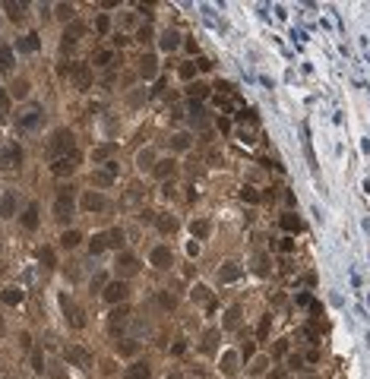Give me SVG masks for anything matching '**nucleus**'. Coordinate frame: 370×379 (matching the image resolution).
Segmentation results:
<instances>
[{
	"mask_svg": "<svg viewBox=\"0 0 370 379\" xmlns=\"http://www.w3.org/2000/svg\"><path fill=\"white\" fill-rule=\"evenodd\" d=\"M54 10H57V16H60V19L70 22V19H73V13H76V6H73V3H57ZM73 22H76V19H73Z\"/></svg>",
	"mask_w": 370,
	"mask_h": 379,
	"instance_id": "f704fd0d",
	"label": "nucleus"
},
{
	"mask_svg": "<svg viewBox=\"0 0 370 379\" xmlns=\"http://www.w3.org/2000/svg\"><path fill=\"white\" fill-rule=\"evenodd\" d=\"M155 73H158V60L152 54H142L139 57V76H142V79H152Z\"/></svg>",
	"mask_w": 370,
	"mask_h": 379,
	"instance_id": "4468645a",
	"label": "nucleus"
},
{
	"mask_svg": "<svg viewBox=\"0 0 370 379\" xmlns=\"http://www.w3.org/2000/svg\"><path fill=\"white\" fill-rule=\"evenodd\" d=\"M155 224H158V231H162V234H174V231H177V218L168 215V212L155 215Z\"/></svg>",
	"mask_w": 370,
	"mask_h": 379,
	"instance_id": "a211bd4d",
	"label": "nucleus"
},
{
	"mask_svg": "<svg viewBox=\"0 0 370 379\" xmlns=\"http://www.w3.org/2000/svg\"><path fill=\"white\" fill-rule=\"evenodd\" d=\"M158 44H162V51H174L177 44H180V35L174 32V29H168V32L162 35V41H158Z\"/></svg>",
	"mask_w": 370,
	"mask_h": 379,
	"instance_id": "4be33fe9",
	"label": "nucleus"
},
{
	"mask_svg": "<svg viewBox=\"0 0 370 379\" xmlns=\"http://www.w3.org/2000/svg\"><path fill=\"white\" fill-rule=\"evenodd\" d=\"M79 164V155L73 152V155H64V158H54V164H51V171L57 174V177H70L73 171H76Z\"/></svg>",
	"mask_w": 370,
	"mask_h": 379,
	"instance_id": "423d86ee",
	"label": "nucleus"
},
{
	"mask_svg": "<svg viewBox=\"0 0 370 379\" xmlns=\"http://www.w3.org/2000/svg\"><path fill=\"white\" fill-rule=\"evenodd\" d=\"M67 278H70V282H76V278H79V269H76V265H73V269H67Z\"/></svg>",
	"mask_w": 370,
	"mask_h": 379,
	"instance_id": "680f3d73",
	"label": "nucleus"
},
{
	"mask_svg": "<svg viewBox=\"0 0 370 379\" xmlns=\"http://www.w3.org/2000/svg\"><path fill=\"white\" fill-rule=\"evenodd\" d=\"M22 227H26V231H35V227H38V206H26V212H22Z\"/></svg>",
	"mask_w": 370,
	"mask_h": 379,
	"instance_id": "6ab92c4d",
	"label": "nucleus"
},
{
	"mask_svg": "<svg viewBox=\"0 0 370 379\" xmlns=\"http://www.w3.org/2000/svg\"><path fill=\"white\" fill-rule=\"evenodd\" d=\"M10 92H13V98H26V95H29V82H26V79H16Z\"/></svg>",
	"mask_w": 370,
	"mask_h": 379,
	"instance_id": "a19ab883",
	"label": "nucleus"
},
{
	"mask_svg": "<svg viewBox=\"0 0 370 379\" xmlns=\"http://www.w3.org/2000/svg\"><path fill=\"white\" fill-rule=\"evenodd\" d=\"M215 341H218V332L209 329L206 335H202V351H215Z\"/></svg>",
	"mask_w": 370,
	"mask_h": 379,
	"instance_id": "ea45409f",
	"label": "nucleus"
},
{
	"mask_svg": "<svg viewBox=\"0 0 370 379\" xmlns=\"http://www.w3.org/2000/svg\"><path fill=\"white\" fill-rule=\"evenodd\" d=\"M187 95H190L193 101H196V98H209V86H206V82H193V86L187 89Z\"/></svg>",
	"mask_w": 370,
	"mask_h": 379,
	"instance_id": "2f4dec72",
	"label": "nucleus"
},
{
	"mask_svg": "<svg viewBox=\"0 0 370 379\" xmlns=\"http://www.w3.org/2000/svg\"><path fill=\"white\" fill-rule=\"evenodd\" d=\"M38 259H41L44 265H48V269H54V262H57V259H54V253H51V250H41V253H38Z\"/></svg>",
	"mask_w": 370,
	"mask_h": 379,
	"instance_id": "de8ad7c7",
	"label": "nucleus"
},
{
	"mask_svg": "<svg viewBox=\"0 0 370 379\" xmlns=\"http://www.w3.org/2000/svg\"><path fill=\"white\" fill-rule=\"evenodd\" d=\"M89 250H92V256L104 253V250H108V240H104V234H95V237H92V247H89Z\"/></svg>",
	"mask_w": 370,
	"mask_h": 379,
	"instance_id": "58836bf2",
	"label": "nucleus"
},
{
	"mask_svg": "<svg viewBox=\"0 0 370 379\" xmlns=\"http://www.w3.org/2000/svg\"><path fill=\"white\" fill-rule=\"evenodd\" d=\"M124 297H127V282H111L104 287V300L108 303H120Z\"/></svg>",
	"mask_w": 370,
	"mask_h": 379,
	"instance_id": "9b49d317",
	"label": "nucleus"
},
{
	"mask_svg": "<svg viewBox=\"0 0 370 379\" xmlns=\"http://www.w3.org/2000/svg\"><path fill=\"white\" fill-rule=\"evenodd\" d=\"M104 240H108V247H124V231L111 227V231H104Z\"/></svg>",
	"mask_w": 370,
	"mask_h": 379,
	"instance_id": "cd10ccee",
	"label": "nucleus"
},
{
	"mask_svg": "<svg viewBox=\"0 0 370 379\" xmlns=\"http://www.w3.org/2000/svg\"><path fill=\"white\" fill-rule=\"evenodd\" d=\"M124 379H152V370H149L146 363H133V367H127Z\"/></svg>",
	"mask_w": 370,
	"mask_h": 379,
	"instance_id": "aec40b11",
	"label": "nucleus"
},
{
	"mask_svg": "<svg viewBox=\"0 0 370 379\" xmlns=\"http://www.w3.org/2000/svg\"><path fill=\"white\" fill-rule=\"evenodd\" d=\"M171 262H174V256H171L168 247H155V250H152V265H158V269H168Z\"/></svg>",
	"mask_w": 370,
	"mask_h": 379,
	"instance_id": "dca6fc26",
	"label": "nucleus"
},
{
	"mask_svg": "<svg viewBox=\"0 0 370 379\" xmlns=\"http://www.w3.org/2000/svg\"><path fill=\"white\" fill-rule=\"evenodd\" d=\"M180 76H184V79H193V76H196V60H190V63L180 66Z\"/></svg>",
	"mask_w": 370,
	"mask_h": 379,
	"instance_id": "49530a36",
	"label": "nucleus"
},
{
	"mask_svg": "<svg viewBox=\"0 0 370 379\" xmlns=\"http://www.w3.org/2000/svg\"><path fill=\"white\" fill-rule=\"evenodd\" d=\"M278 250H282V253H291L294 244H291V240H282V244H278Z\"/></svg>",
	"mask_w": 370,
	"mask_h": 379,
	"instance_id": "052dcab7",
	"label": "nucleus"
},
{
	"mask_svg": "<svg viewBox=\"0 0 370 379\" xmlns=\"http://www.w3.org/2000/svg\"><path fill=\"white\" fill-rule=\"evenodd\" d=\"M64 360H67V363H73V367H82V370L92 367V354H89L86 347H79V345L64 347Z\"/></svg>",
	"mask_w": 370,
	"mask_h": 379,
	"instance_id": "20e7f679",
	"label": "nucleus"
},
{
	"mask_svg": "<svg viewBox=\"0 0 370 379\" xmlns=\"http://www.w3.org/2000/svg\"><path fill=\"white\" fill-rule=\"evenodd\" d=\"M149 38H152V26H142L136 32V41H149Z\"/></svg>",
	"mask_w": 370,
	"mask_h": 379,
	"instance_id": "5fc2aeb1",
	"label": "nucleus"
},
{
	"mask_svg": "<svg viewBox=\"0 0 370 379\" xmlns=\"http://www.w3.org/2000/svg\"><path fill=\"white\" fill-rule=\"evenodd\" d=\"M269 322H272V316H263V322H260V341H266V335H269Z\"/></svg>",
	"mask_w": 370,
	"mask_h": 379,
	"instance_id": "3c124183",
	"label": "nucleus"
},
{
	"mask_svg": "<svg viewBox=\"0 0 370 379\" xmlns=\"http://www.w3.org/2000/svg\"><path fill=\"white\" fill-rule=\"evenodd\" d=\"M240 275V269H237V262H225V269L218 272V278H222V282H234V278Z\"/></svg>",
	"mask_w": 370,
	"mask_h": 379,
	"instance_id": "c85d7f7f",
	"label": "nucleus"
},
{
	"mask_svg": "<svg viewBox=\"0 0 370 379\" xmlns=\"http://www.w3.org/2000/svg\"><path fill=\"white\" fill-rule=\"evenodd\" d=\"M117 351H120V354H127V357H130V354H136V351H139V345H136V341H127V345H120Z\"/></svg>",
	"mask_w": 370,
	"mask_h": 379,
	"instance_id": "8fccbe9b",
	"label": "nucleus"
},
{
	"mask_svg": "<svg viewBox=\"0 0 370 379\" xmlns=\"http://www.w3.org/2000/svg\"><path fill=\"white\" fill-rule=\"evenodd\" d=\"M158 303H162L165 310H174L177 307V297H174V294H168V291H162V294H158Z\"/></svg>",
	"mask_w": 370,
	"mask_h": 379,
	"instance_id": "79ce46f5",
	"label": "nucleus"
},
{
	"mask_svg": "<svg viewBox=\"0 0 370 379\" xmlns=\"http://www.w3.org/2000/svg\"><path fill=\"white\" fill-rule=\"evenodd\" d=\"M142 101V92H130V104H139Z\"/></svg>",
	"mask_w": 370,
	"mask_h": 379,
	"instance_id": "e2e57ef3",
	"label": "nucleus"
},
{
	"mask_svg": "<svg viewBox=\"0 0 370 379\" xmlns=\"http://www.w3.org/2000/svg\"><path fill=\"white\" fill-rule=\"evenodd\" d=\"M108 29H111V19L101 13V16L95 19V32H98V35H108Z\"/></svg>",
	"mask_w": 370,
	"mask_h": 379,
	"instance_id": "37998d69",
	"label": "nucleus"
},
{
	"mask_svg": "<svg viewBox=\"0 0 370 379\" xmlns=\"http://www.w3.org/2000/svg\"><path fill=\"white\" fill-rule=\"evenodd\" d=\"M152 174H155L158 180H168L171 174H177V161H174V158H162V161L152 168Z\"/></svg>",
	"mask_w": 370,
	"mask_h": 379,
	"instance_id": "f8f14e48",
	"label": "nucleus"
},
{
	"mask_svg": "<svg viewBox=\"0 0 370 379\" xmlns=\"http://www.w3.org/2000/svg\"><path fill=\"white\" fill-rule=\"evenodd\" d=\"M240 196H244L247 202H260V193H256L253 187H244V193H240Z\"/></svg>",
	"mask_w": 370,
	"mask_h": 379,
	"instance_id": "603ef678",
	"label": "nucleus"
},
{
	"mask_svg": "<svg viewBox=\"0 0 370 379\" xmlns=\"http://www.w3.org/2000/svg\"><path fill=\"white\" fill-rule=\"evenodd\" d=\"M38 124H41V108L35 104V108H29V114L19 120V130H35Z\"/></svg>",
	"mask_w": 370,
	"mask_h": 379,
	"instance_id": "f3484780",
	"label": "nucleus"
},
{
	"mask_svg": "<svg viewBox=\"0 0 370 379\" xmlns=\"http://www.w3.org/2000/svg\"><path fill=\"white\" fill-rule=\"evenodd\" d=\"M104 287H108V275H95L92 278V294H98V291L104 294Z\"/></svg>",
	"mask_w": 370,
	"mask_h": 379,
	"instance_id": "c03bdc74",
	"label": "nucleus"
},
{
	"mask_svg": "<svg viewBox=\"0 0 370 379\" xmlns=\"http://www.w3.org/2000/svg\"><path fill=\"white\" fill-rule=\"evenodd\" d=\"M0 164H3V168H16V164H22V146L19 142H6L3 152H0Z\"/></svg>",
	"mask_w": 370,
	"mask_h": 379,
	"instance_id": "39448f33",
	"label": "nucleus"
},
{
	"mask_svg": "<svg viewBox=\"0 0 370 379\" xmlns=\"http://www.w3.org/2000/svg\"><path fill=\"white\" fill-rule=\"evenodd\" d=\"M114 265H117L120 275H136V272H139V259H136L133 253H120Z\"/></svg>",
	"mask_w": 370,
	"mask_h": 379,
	"instance_id": "6e6552de",
	"label": "nucleus"
},
{
	"mask_svg": "<svg viewBox=\"0 0 370 379\" xmlns=\"http://www.w3.org/2000/svg\"><path fill=\"white\" fill-rule=\"evenodd\" d=\"M127 319H130V310H127V307H114V310H111V332L120 335L124 325H127Z\"/></svg>",
	"mask_w": 370,
	"mask_h": 379,
	"instance_id": "9d476101",
	"label": "nucleus"
},
{
	"mask_svg": "<svg viewBox=\"0 0 370 379\" xmlns=\"http://www.w3.org/2000/svg\"><path fill=\"white\" fill-rule=\"evenodd\" d=\"M0 332H3V322H0Z\"/></svg>",
	"mask_w": 370,
	"mask_h": 379,
	"instance_id": "0e129e2a",
	"label": "nucleus"
},
{
	"mask_svg": "<svg viewBox=\"0 0 370 379\" xmlns=\"http://www.w3.org/2000/svg\"><path fill=\"white\" fill-rule=\"evenodd\" d=\"M196 70H212V63H209L206 57H200V60H196Z\"/></svg>",
	"mask_w": 370,
	"mask_h": 379,
	"instance_id": "13d9d810",
	"label": "nucleus"
},
{
	"mask_svg": "<svg viewBox=\"0 0 370 379\" xmlns=\"http://www.w3.org/2000/svg\"><path fill=\"white\" fill-rule=\"evenodd\" d=\"M0 297H3V303H10V307H19V303H22V297H26V294H22L19 287H6V291L0 294Z\"/></svg>",
	"mask_w": 370,
	"mask_h": 379,
	"instance_id": "b1692460",
	"label": "nucleus"
},
{
	"mask_svg": "<svg viewBox=\"0 0 370 379\" xmlns=\"http://www.w3.org/2000/svg\"><path fill=\"white\" fill-rule=\"evenodd\" d=\"M32 367H35V370H44V357H41V354H38V351H35V354H32Z\"/></svg>",
	"mask_w": 370,
	"mask_h": 379,
	"instance_id": "6e6d98bb",
	"label": "nucleus"
},
{
	"mask_svg": "<svg viewBox=\"0 0 370 379\" xmlns=\"http://www.w3.org/2000/svg\"><path fill=\"white\" fill-rule=\"evenodd\" d=\"M111 180H114V177H111V174H98V171L92 174V184H95V187H108Z\"/></svg>",
	"mask_w": 370,
	"mask_h": 379,
	"instance_id": "a18cd8bd",
	"label": "nucleus"
},
{
	"mask_svg": "<svg viewBox=\"0 0 370 379\" xmlns=\"http://www.w3.org/2000/svg\"><path fill=\"white\" fill-rule=\"evenodd\" d=\"M6 111H10V98H6V92L0 89V117H6Z\"/></svg>",
	"mask_w": 370,
	"mask_h": 379,
	"instance_id": "864d4df0",
	"label": "nucleus"
},
{
	"mask_svg": "<svg viewBox=\"0 0 370 379\" xmlns=\"http://www.w3.org/2000/svg\"><path fill=\"white\" fill-rule=\"evenodd\" d=\"M0 70L13 73V51L10 48H0Z\"/></svg>",
	"mask_w": 370,
	"mask_h": 379,
	"instance_id": "473e14b6",
	"label": "nucleus"
},
{
	"mask_svg": "<svg viewBox=\"0 0 370 379\" xmlns=\"http://www.w3.org/2000/svg\"><path fill=\"white\" fill-rule=\"evenodd\" d=\"M104 206H108V199H104L101 193H86L82 196V209L86 212H101Z\"/></svg>",
	"mask_w": 370,
	"mask_h": 379,
	"instance_id": "ddd939ff",
	"label": "nucleus"
},
{
	"mask_svg": "<svg viewBox=\"0 0 370 379\" xmlns=\"http://www.w3.org/2000/svg\"><path fill=\"white\" fill-rule=\"evenodd\" d=\"M285 351H288V345H285V341H278V345L272 347V354H275V357H282V354H285Z\"/></svg>",
	"mask_w": 370,
	"mask_h": 379,
	"instance_id": "4d7b16f0",
	"label": "nucleus"
},
{
	"mask_svg": "<svg viewBox=\"0 0 370 379\" xmlns=\"http://www.w3.org/2000/svg\"><path fill=\"white\" fill-rule=\"evenodd\" d=\"M82 32H86V29H82V22H70V26L64 29V41H60V44H64V51H70L73 44L82 38Z\"/></svg>",
	"mask_w": 370,
	"mask_h": 379,
	"instance_id": "1a4fd4ad",
	"label": "nucleus"
},
{
	"mask_svg": "<svg viewBox=\"0 0 370 379\" xmlns=\"http://www.w3.org/2000/svg\"><path fill=\"white\" fill-rule=\"evenodd\" d=\"M73 212H76L73 193H70V187H64V193H60V196H57V202H54V218H57V221H70Z\"/></svg>",
	"mask_w": 370,
	"mask_h": 379,
	"instance_id": "f03ea898",
	"label": "nucleus"
},
{
	"mask_svg": "<svg viewBox=\"0 0 370 379\" xmlns=\"http://www.w3.org/2000/svg\"><path fill=\"white\" fill-rule=\"evenodd\" d=\"M171 146H174L177 152H187L190 149V133H177L174 139H171Z\"/></svg>",
	"mask_w": 370,
	"mask_h": 379,
	"instance_id": "4c0bfd02",
	"label": "nucleus"
},
{
	"mask_svg": "<svg viewBox=\"0 0 370 379\" xmlns=\"http://www.w3.org/2000/svg\"><path fill=\"white\" fill-rule=\"evenodd\" d=\"M278 224H282L285 231H304L301 218H298V215H291V212H288V215H282V218H278Z\"/></svg>",
	"mask_w": 370,
	"mask_h": 379,
	"instance_id": "393cba45",
	"label": "nucleus"
},
{
	"mask_svg": "<svg viewBox=\"0 0 370 379\" xmlns=\"http://www.w3.org/2000/svg\"><path fill=\"white\" fill-rule=\"evenodd\" d=\"M10 215H16V193L6 190L3 199H0V218H10Z\"/></svg>",
	"mask_w": 370,
	"mask_h": 379,
	"instance_id": "2eb2a0df",
	"label": "nucleus"
},
{
	"mask_svg": "<svg viewBox=\"0 0 370 379\" xmlns=\"http://www.w3.org/2000/svg\"><path fill=\"white\" fill-rule=\"evenodd\" d=\"M73 130H67V126H60V130L54 133V139H51V146H48V152H51V158H64V155H73Z\"/></svg>",
	"mask_w": 370,
	"mask_h": 379,
	"instance_id": "f257e3e1",
	"label": "nucleus"
},
{
	"mask_svg": "<svg viewBox=\"0 0 370 379\" xmlns=\"http://www.w3.org/2000/svg\"><path fill=\"white\" fill-rule=\"evenodd\" d=\"M222 370H225V373H237V354H234V351H228V354H225V357H222Z\"/></svg>",
	"mask_w": 370,
	"mask_h": 379,
	"instance_id": "7c9ffc66",
	"label": "nucleus"
},
{
	"mask_svg": "<svg viewBox=\"0 0 370 379\" xmlns=\"http://www.w3.org/2000/svg\"><path fill=\"white\" fill-rule=\"evenodd\" d=\"M60 310H64L67 322H70L73 329H82V325H86V319H82V310H79V303H73V300H70V294H60Z\"/></svg>",
	"mask_w": 370,
	"mask_h": 379,
	"instance_id": "7ed1b4c3",
	"label": "nucleus"
},
{
	"mask_svg": "<svg viewBox=\"0 0 370 379\" xmlns=\"http://www.w3.org/2000/svg\"><path fill=\"white\" fill-rule=\"evenodd\" d=\"M136 161H139V168H142V171H149V168H155V164H158V161H155V155H152V149H142L139 155H136Z\"/></svg>",
	"mask_w": 370,
	"mask_h": 379,
	"instance_id": "a878e982",
	"label": "nucleus"
},
{
	"mask_svg": "<svg viewBox=\"0 0 370 379\" xmlns=\"http://www.w3.org/2000/svg\"><path fill=\"white\" fill-rule=\"evenodd\" d=\"M73 82H76L79 92L92 89V66H89V63H76V66H73Z\"/></svg>",
	"mask_w": 370,
	"mask_h": 379,
	"instance_id": "0eeeda50",
	"label": "nucleus"
},
{
	"mask_svg": "<svg viewBox=\"0 0 370 379\" xmlns=\"http://www.w3.org/2000/svg\"><path fill=\"white\" fill-rule=\"evenodd\" d=\"M237 325H240V310L231 307L228 313H225V329H237Z\"/></svg>",
	"mask_w": 370,
	"mask_h": 379,
	"instance_id": "72a5a7b5",
	"label": "nucleus"
},
{
	"mask_svg": "<svg viewBox=\"0 0 370 379\" xmlns=\"http://www.w3.org/2000/svg\"><path fill=\"white\" fill-rule=\"evenodd\" d=\"M92 63H95V66H111V63H114V51H95V54H92Z\"/></svg>",
	"mask_w": 370,
	"mask_h": 379,
	"instance_id": "bb28decb",
	"label": "nucleus"
},
{
	"mask_svg": "<svg viewBox=\"0 0 370 379\" xmlns=\"http://www.w3.org/2000/svg\"><path fill=\"white\" fill-rule=\"evenodd\" d=\"M16 48H19V51H38V35L29 32V35H26V41H19Z\"/></svg>",
	"mask_w": 370,
	"mask_h": 379,
	"instance_id": "c9c22d12",
	"label": "nucleus"
},
{
	"mask_svg": "<svg viewBox=\"0 0 370 379\" xmlns=\"http://www.w3.org/2000/svg\"><path fill=\"white\" fill-rule=\"evenodd\" d=\"M193 300H196V303H209V300H212L209 287H206V284H196V287H193Z\"/></svg>",
	"mask_w": 370,
	"mask_h": 379,
	"instance_id": "e433bc0d",
	"label": "nucleus"
},
{
	"mask_svg": "<svg viewBox=\"0 0 370 379\" xmlns=\"http://www.w3.org/2000/svg\"><path fill=\"white\" fill-rule=\"evenodd\" d=\"M114 152H117L114 142H104V146H95V149H92V158H95V161H104V158H111Z\"/></svg>",
	"mask_w": 370,
	"mask_h": 379,
	"instance_id": "412c9836",
	"label": "nucleus"
},
{
	"mask_svg": "<svg viewBox=\"0 0 370 379\" xmlns=\"http://www.w3.org/2000/svg\"><path fill=\"white\" fill-rule=\"evenodd\" d=\"M3 10L10 13V19H13V22H19L22 16H26V13H22L26 6H22V3H16V0H3Z\"/></svg>",
	"mask_w": 370,
	"mask_h": 379,
	"instance_id": "5701e85b",
	"label": "nucleus"
},
{
	"mask_svg": "<svg viewBox=\"0 0 370 379\" xmlns=\"http://www.w3.org/2000/svg\"><path fill=\"white\" fill-rule=\"evenodd\" d=\"M298 303H301V307H307V303H310V294L301 291V294H298Z\"/></svg>",
	"mask_w": 370,
	"mask_h": 379,
	"instance_id": "bf43d9fd",
	"label": "nucleus"
},
{
	"mask_svg": "<svg viewBox=\"0 0 370 379\" xmlns=\"http://www.w3.org/2000/svg\"><path fill=\"white\" fill-rule=\"evenodd\" d=\"M193 234H196V237H206V234H209V221H193Z\"/></svg>",
	"mask_w": 370,
	"mask_h": 379,
	"instance_id": "09e8293b",
	"label": "nucleus"
},
{
	"mask_svg": "<svg viewBox=\"0 0 370 379\" xmlns=\"http://www.w3.org/2000/svg\"><path fill=\"white\" fill-rule=\"evenodd\" d=\"M79 240H82V234H79V231H67L64 237H60V247H64V250H73V247L79 244Z\"/></svg>",
	"mask_w": 370,
	"mask_h": 379,
	"instance_id": "c756f323",
	"label": "nucleus"
}]
</instances>
